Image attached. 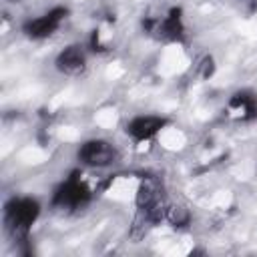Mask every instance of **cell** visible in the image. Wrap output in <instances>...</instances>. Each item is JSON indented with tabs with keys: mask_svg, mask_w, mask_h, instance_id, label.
Segmentation results:
<instances>
[{
	"mask_svg": "<svg viewBox=\"0 0 257 257\" xmlns=\"http://www.w3.org/2000/svg\"><path fill=\"white\" fill-rule=\"evenodd\" d=\"M40 217V203L34 197H10L4 203V225L14 239L26 241Z\"/></svg>",
	"mask_w": 257,
	"mask_h": 257,
	"instance_id": "6da1fadb",
	"label": "cell"
},
{
	"mask_svg": "<svg viewBox=\"0 0 257 257\" xmlns=\"http://www.w3.org/2000/svg\"><path fill=\"white\" fill-rule=\"evenodd\" d=\"M92 199L90 187L82 181L80 173H70L52 193V207L58 209H80Z\"/></svg>",
	"mask_w": 257,
	"mask_h": 257,
	"instance_id": "7a4b0ae2",
	"label": "cell"
},
{
	"mask_svg": "<svg viewBox=\"0 0 257 257\" xmlns=\"http://www.w3.org/2000/svg\"><path fill=\"white\" fill-rule=\"evenodd\" d=\"M66 16H68V8L66 6H54V8L46 10L44 14L28 20V22H24L22 30H24V34L28 38L42 40V38L52 36L60 28V24L66 20Z\"/></svg>",
	"mask_w": 257,
	"mask_h": 257,
	"instance_id": "3957f363",
	"label": "cell"
},
{
	"mask_svg": "<svg viewBox=\"0 0 257 257\" xmlns=\"http://www.w3.org/2000/svg\"><path fill=\"white\" fill-rule=\"evenodd\" d=\"M118 153L114 149L112 143L104 141V139H88L78 147V161L86 167H108L116 161Z\"/></svg>",
	"mask_w": 257,
	"mask_h": 257,
	"instance_id": "277c9868",
	"label": "cell"
},
{
	"mask_svg": "<svg viewBox=\"0 0 257 257\" xmlns=\"http://www.w3.org/2000/svg\"><path fill=\"white\" fill-rule=\"evenodd\" d=\"M167 124H169V120L165 116H159V114H139V116H133L126 122L124 131H126V135L135 143H143V141H151Z\"/></svg>",
	"mask_w": 257,
	"mask_h": 257,
	"instance_id": "5b68a950",
	"label": "cell"
},
{
	"mask_svg": "<svg viewBox=\"0 0 257 257\" xmlns=\"http://www.w3.org/2000/svg\"><path fill=\"white\" fill-rule=\"evenodd\" d=\"M56 68L64 74H76L84 68L86 64V56H84V50L78 46V44H70L66 48H62L54 60Z\"/></svg>",
	"mask_w": 257,
	"mask_h": 257,
	"instance_id": "8992f818",
	"label": "cell"
},
{
	"mask_svg": "<svg viewBox=\"0 0 257 257\" xmlns=\"http://www.w3.org/2000/svg\"><path fill=\"white\" fill-rule=\"evenodd\" d=\"M229 108L239 114V118L249 120L257 116V98L249 92H237L229 100Z\"/></svg>",
	"mask_w": 257,
	"mask_h": 257,
	"instance_id": "52a82bcc",
	"label": "cell"
},
{
	"mask_svg": "<svg viewBox=\"0 0 257 257\" xmlns=\"http://www.w3.org/2000/svg\"><path fill=\"white\" fill-rule=\"evenodd\" d=\"M161 36L169 38V40H179L183 36V20H181V10L179 8H173L161 22H159V28Z\"/></svg>",
	"mask_w": 257,
	"mask_h": 257,
	"instance_id": "ba28073f",
	"label": "cell"
},
{
	"mask_svg": "<svg viewBox=\"0 0 257 257\" xmlns=\"http://www.w3.org/2000/svg\"><path fill=\"white\" fill-rule=\"evenodd\" d=\"M175 227H185L187 223H189V219H191V215H189V211L185 209V207H177V205H173V207H169L167 209V215H165Z\"/></svg>",
	"mask_w": 257,
	"mask_h": 257,
	"instance_id": "9c48e42d",
	"label": "cell"
}]
</instances>
